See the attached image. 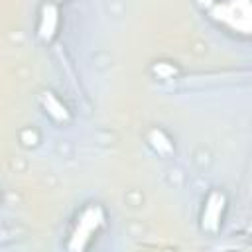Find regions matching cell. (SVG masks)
Wrapping results in <instances>:
<instances>
[{
  "label": "cell",
  "instance_id": "1",
  "mask_svg": "<svg viewBox=\"0 0 252 252\" xmlns=\"http://www.w3.org/2000/svg\"><path fill=\"white\" fill-rule=\"evenodd\" d=\"M211 16L242 33L250 32V2L248 0H226L211 8Z\"/></svg>",
  "mask_w": 252,
  "mask_h": 252
},
{
  "label": "cell",
  "instance_id": "2",
  "mask_svg": "<svg viewBox=\"0 0 252 252\" xmlns=\"http://www.w3.org/2000/svg\"><path fill=\"white\" fill-rule=\"evenodd\" d=\"M102 220H104V215H102V209H100L98 205L87 207V209L81 213L79 220H77V226H75V230H73V234H71V240H69L67 248H69L71 252H81V250H85L89 238H91L93 232L102 224Z\"/></svg>",
  "mask_w": 252,
  "mask_h": 252
},
{
  "label": "cell",
  "instance_id": "3",
  "mask_svg": "<svg viewBox=\"0 0 252 252\" xmlns=\"http://www.w3.org/2000/svg\"><path fill=\"white\" fill-rule=\"evenodd\" d=\"M222 209H224V195L219 193V191H213V193L209 195V199H207L205 213H203V228H205V230L215 232V230L219 228Z\"/></svg>",
  "mask_w": 252,
  "mask_h": 252
},
{
  "label": "cell",
  "instance_id": "4",
  "mask_svg": "<svg viewBox=\"0 0 252 252\" xmlns=\"http://www.w3.org/2000/svg\"><path fill=\"white\" fill-rule=\"evenodd\" d=\"M57 20H59V12L53 4H45L41 10V20H39V37L49 41L57 30Z\"/></svg>",
  "mask_w": 252,
  "mask_h": 252
},
{
  "label": "cell",
  "instance_id": "5",
  "mask_svg": "<svg viewBox=\"0 0 252 252\" xmlns=\"http://www.w3.org/2000/svg\"><path fill=\"white\" fill-rule=\"evenodd\" d=\"M41 104H43V108H45L55 120L63 122V120L69 118V112H67L65 104H63L53 93H43V94H41Z\"/></svg>",
  "mask_w": 252,
  "mask_h": 252
},
{
  "label": "cell",
  "instance_id": "6",
  "mask_svg": "<svg viewBox=\"0 0 252 252\" xmlns=\"http://www.w3.org/2000/svg\"><path fill=\"white\" fill-rule=\"evenodd\" d=\"M150 142H152V146L159 152V154H169L171 152V144H169V140L163 136V132H159V130H152L150 132Z\"/></svg>",
  "mask_w": 252,
  "mask_h": 252
},
{
  "label": "cell",
  "instance_id": "7",
  "mask_svg": "<svg viewBox=\"0 0 252 252\" xmlns=\"http://www.w3.org/2000/svg\"><path fill=\"white\" fill-rule=\"evenodd\" d=\"M154 71H156L159 77H163V79H167V77H173V75H175V69H173L171 65H167V63H158V65L154 67Z\"/></svg>",
  "mask_w": 252,
  "mask_h": 252
}]
</instances>
